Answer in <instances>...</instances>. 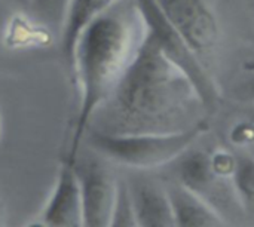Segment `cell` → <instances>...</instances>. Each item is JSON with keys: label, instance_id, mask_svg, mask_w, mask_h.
Here are the masks:
<instances>
[{"label": "cell", "instance_id": "ba28073f", "mask_svg": "<svg viewBox=\"0 0 254 227\" xmlns=\"http://www.w3.org/2000/svg\"><path fill=\"white\" fill-rule=\"evenodd\" d=\"M129 190L138 227H176V217L167 186L149 178L132 177Z\"/></svg>", "mask_w": 254, "mask_h": 227}, {"label": "cell", "instance_id": "3957f363", "mask_svg": "<svg viewBox=\"0 0 254 227\" xmlns=\"http://www.w3.org/2000/svg\"><path fill=\"white\" fill-rule=\"evenodd\" d=\"M205 131L204 120L179 132L115 134L94 129L88 135V144L98 156L113 164L135 171H149L182 158Z\"/></svg>", "mask_w": 254, "mask_h": 227}, {"label": "cell", "instance_id": "277c9868", "mask_svg": "<svg viewBox=\"0 0 254 227\" xmlns=\"http://www.w3.org/2000/svg\"><path fill=\"white\" fill-rule=\"evenodd\" d=\"M135 4L147 31L155 37L162 52L188 74L207 110H213L220 98V94L204 62L167 19L158 4V0H135Z\"/></svg>", "mask_w": 254, "mask_h": 227}, {"label": "cell", "instance_id": "8992f818", "mask_svg": "<svg viewBox=\"0 0 254 227\" xmlns=\"http://www.w3.org/2000/svg\"><path fill=\"white\" fill-rule=\"evenodd\" d=\"M82 195L83 227H110L118 180L95 159L73 162Z\"/></svg>", "mask_w": 254, "mask_h": 227}, {"label": "cell", "instance_id": "5bb4252c", "mask_svg": "<svg viewBox=\"0 0 254 227\" xmlns=\"http://www.w3.org/2000/svg\"><path fill=\"white\" fill-rule=\"evenodd\" d=\"M110 227H138L134 201H132L128 181L118 180V189H116V198H115Z\"/></svg>", "mask_w": 254, "mask_h": 227}, {"label": "cell", "instance_id": "4fadbf2b", "mask_svg": "<svg viewBox=\"0 0 254 227\" xmlns=\"http://www.w3.org/2000/svg\"><path fill=\"white\" fill-rule=\"evenodd\" d=\"M70 0H30V18L48 33L61 31Z\"/></svg>", "mask_w": 254, "mask_h": 227}, {"label": "cell", "instance_id": "8fae6325", "mask_svg": "<svg viewBox=\"0 0 254 227\" xmlns=\"http://www.w3.org/2000/svg\"><path fill=\"white\" fill-rule=\"evenodd\" d=\"M116 0H70L60 31L63 55L70 65L76 42L82 31Z\"/></svg>", "mask_w": 254, "mask_h": 227}, {"label": "cell", "instance_id": "5b68a950", "mask_svg": "<svg viewBox=\"0 0 254 227\" xmlns=\"http://www.w3.org/2000/svg\"><path fill=\"white\" fill-rule=\"evenodd\" d=\"M167 19L202 61L219 40V24L204 0H158Z\"/></svg>", "mask_w": 254, "mask_h": 227}, {"label": "cell", "instance_id": "7a4b0ae2", "mask_svg": "<svg viewBox=\"0 0 254 227\" xmlns=\"http://www.w3.org/2000/svg\"><path fill=\"white\" fill-rule=\"evenodd\" d=\"M144 22L137 4L116 0L79 36L70 68L79 89V107L71 134L68 162L77 159L82 140L97 112L107 101L124 70L135 54Z\"/></svg>", "mask_w": 254, "mask_h": 227}, {"label": "cell", "instance_id": "7c38bea8", "mask_svg": "<svg viewBox=\"0 0 254 227\" xmlns=\"http://www.w3.org/2000/svg\"><path fill=\"white\" fill-rule=\"evenodd\" d=\"M231 178L241 210L254 217V156L243 155L237 158Z\"/></svg>", "mask_w": 254, "mask_h": 227}, {"label": "cell", "instance_id": "9c48e42d", "mask_svg": "<svg viewBox=\"0 0 254 227\" xmlns=\"http://www.w3.org/2000/svg\"><path fill=\"white\" fill-rule=\"evenodd\" d=\"M189 152V150H188ZM182 155V161L177 167L179 183L204 198L210 205H213L222 214V202L219 193H222L223 183L226 177L216 172L211 156L204 152H192ZM223 216V214H222ZM225 217V216H223Z\"/></svg>", "mask_w": 254, "mask_h": 227}, {"label": "cell", "instance_id": "52a82bcc", "mask_svg": "<svg viewBox=\"0 0 254 227\" xmlns=\"http://www.w3.org/2000/svg\"><path fill=\"white\" fill-rule=\"evenodd\" d=\"M42 225L48 227H83L79 178L74 165L68 161L58 171L57 183L42 213Z\"/></svg>", "mask_w": 254, "mask_h": 227}, {"label": "cell", "instance_id": "30bf717a", "mask_svg": "<svg viewBox=\"0 0 254 227\" xmlns=\"http://www.w3.org/2000/svg\"><path fill=\"white\" fill-rule=\"evenodd\" d=\"M171 199L176 227H219L226 226V219L204 198L179 181L167 184Z\"/></svg>", "mask_w": 254, "mask_h": 227}, {"label": "cell", "instance_id": "6da1fadb", "mask_svg": "<svg viewBox=\"0 0 254 227\" xmlns=\"http://www.w3.org/2000/svg\"><path fill=\"white\" fill-rule=\"evenodd\" d=\"M103 107L109 109L112 125L101 131L115 134L186 131L202 122L195 112L207 110L192 80L147 28Z\"/></svg>", "mask_w": 254, "mask_h": 227}, {"label": "cell", "instance_id": "9a60e30c", "mask_svg": "<svg viewBox=\"0 0 254 227\" xmlns=\"http://www.w3.org/2000/svg\"><path fill=\"white\" fill-rule=\"evenodd\" d=\"M249 97H250V100L254 103V80L250 83V88H249Z\"/></svg>", "mask_w": 254, "mask_h": 227}]
</instances>
